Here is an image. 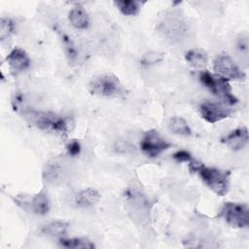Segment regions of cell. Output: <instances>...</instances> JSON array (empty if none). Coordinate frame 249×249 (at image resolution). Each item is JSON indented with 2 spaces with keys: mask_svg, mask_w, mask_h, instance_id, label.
Masks as SVG:
<instances>
[{
  "mask_svg": "<svg viewBox=\"0 0 249 249\" xmlns=\"http://www.w3.org/2000/svg\"><path fill=\"white\" fill-rule=\"evenodd\" d=\"M23 118L33 126L39 129L56 132L61 135H67L70 128V123L68 119L57 116L52 112L37 111L29 108H22Z\"/></svg>",
  "mask_w": 249,
  "mask_h": 249,
  "instance_id": "cell-1",
  "label": "cell"
},
{
  "mask_svg": "<svg viewBox=\"0 0 249 249\" xmlns=\"http://www.w3.org/2000/svg\"><path fill=\"white\" fill-rule=\"evenodd\" d=\"M189 168L198 173L202 182L217 196H224L230 188V171H224L214 167H207L201 162L191 160Z\"/></svg>",
  "mask_w": 249,
  "mask_h": 249,
  "instance_id": "cell-2",
  "label": "cell"
},
{
  "mask_svg": "<svg viewBox=\"0 0 249 249\" xmlns=\"http://www.w3.org/2000/svg\"><path fill=\"white\" fill-rule=\"evenodd\" d=\"M199 79L213 94L221 98L225 103L232 105L237 102V98L233 95L230 83L227 79L208 71H201Z\"/></svg>",
  "mask_w": 249,
  "mask_h": 249,
  "instance_id": "cell-3",
  "label": "cell"
},
{
  "mask_svg": "<svg viewBox=\"0 0 249 249\" xmlns=\"http://www.w3.org/2000/svg\"><path fill=\"white\" fill-rule=\"evenodd\" d=\"M91 94L102 97H117L123 93V86L115 75L104 74L93 78L89 85Z\"/></svg>",
  "mask_w": 249,
  "mask_h": 249,
  "instance_id": "cell-4",
  "label": "cell"
},
{
  "mask_svg": "<svg viewBox=\"0 0 249 249\" xmlns=\"http://www.w3.org/2000/svg\"><path fill=\"white\" fill-rule=\"evenodd\" d=\"M218 216L232 228L243 229L249 225V209L245 204L226 202L221 207Z\"/></svg>",
  "mask_w": 249,
  "mask_h": 249,
  "instance_id": "cell-5",
  "label": "cell"
},
{
  "mask_svg": "<svg viewBox=\"0 0 249 249\" xmlns=\"http://www.w3.org/2000/svg\"><path fill=\"white\" fill-rule=\"evenodd\" d=\"M169 147L170 143L166 141L156 129L147 130L140 142V148L142 152L150 158H156L160 156Z\"/></svg>",
  "mask_w": 249,
  "mask_h": 249,
  "instance_id": "cell-6",
  "label": "cell"
},
{
  "mask_svg": "<svg viewBox=\"0 0 249 249\" xmlns=\"http://www.w3.org/2000/svg\"><path fill=\"white\" fill-rule=\"evenodd\" d=\"M213 68L217 75L228 81H243L245 79V74L229 55H217L213 60Z\"/></svg>",
  "mask_w": 249,
  "mask_h": 249,
  "instance_id": "cell-7",
  "label": "cell"
},
{
  "mask_svg": "<svg viewBox=\"0 0 249 249\" xmlns=\"http://www.w3.org/2000/svg\"><path fill=\"white\" fill-rule=\"evenodd\" d=\"M68 169L66 162L62 158H55L50 160L43 171L45 180L51 184H59L66 179Z\"/></svg>",
  "mask_w": 249,
  "mask_h": 249,
  "instance_id": "cell-8",
  "label": "cell"
},
{
  "mask_svg": "<svg viewBox=\"0 0 249 249\" xmlns=\"http://www.w3.org/2000/svg\"><path fill=\"white\" fill-rule=\"evenodd\" d=\"M199 113L201 118L210 124H216L225 120L231 114L230 109L215 102H203L199 107Z\"/></svg>",
  "mask_w": 249,
  "mask_h": 249,
  "instance_id": "cell-9",
  "label": "cell"
},
{
  "mask_svg": "<svg viewBox=\"0 0 249 249\" xmlns=\"http://www.w3.org/2000/svg\"><path fill=\"white\" fill-rule=\"evenodd\" d=\"M19 205L23 209L31 210V212L37 215H46L50 210V200L44 191L37 193L27 200L21 197Z\"/></svg>",
  "mask_w": 249,
  "mask_h": 249,
  "instance_id": "cell-10",
  "label": "cell"
},
{
  "mask_svg": "<svg viewBox=\"0 0 249 249\" xmlns=\"http://www.w3.org/2000/svg\"><path fill=\"white\" fill-rule=\"evenodd\" d=\"M9 68L13 74H18L26 70L30 65L28 54L20 48L13 49L6 57Z\"/></svg>",
  "mask_w": 249,
  "mask_h": 249,
  "instance_id": "cell-11",
  "label": "cell"
},
{
  "mask_svg": "<svg viewBox=\"0 0 249 249\" xmlns=\"http://www.w3.org/2000/svg\"><path fill=\"white\" fill-rule=\"evenodd\" d=\"M222 141L231 150H234V151L242 150L247 146L249 141L248 129L245 126L235 128L234 130L231 131L228 135H226L222 139Z\"/></svg>",
  "mask_w": 249,
  "mask_h": 249,
  "instance_id": "cell-12",
  "label": "cell"
},
{
  "mask_svg": "<svg viewBox=\"0 0 249 249\" xmlns=\"http://www.w3.org/2000/svg\"><path fill=\"white\" fill-rule=\"evenodd\" d=\"M100 198L99 193L92 188L82 190L74 196V203L77 207L87 208L97 203Z\"/></svg>",
  "mask_w": 249,
  "mask_h": 249,
  "instance_id": "cell-13",
  "label": "cell"
},
{
  "mask_svg": "<svg viewBox=\"0 0 249 249\" xmlns=\"http://www.w3.org/2000/svg\"><path fill=\"white\" fill-rule=\"evenodd\" d=\"M68 19L72 26L77 29H85L89 25V16L84 8L78 6L72 8L68 13Z\"/></svg>",
  "mask_w": 249,
  "mask_h": 249,
  "instance_id": "cell-14",
  "label": "cell"
},
{
  "mask_svg": "<svg viewBox=\"0 0 249 249\" xmlns=\"http://www.w3.org/2000/svg\"><path fill=\"white\" fill-rule=\"evenodd\" d=\"M68 229V224L64 221H51L42 226L41 231L48 235L53 237H61L66 234Z\"/></svg>",
  "mask_w": 249,
  "mask_h": 249,
  "instance_id": "cell-15",
  "label": "cell"
},
{
  "mask_svg": "<svg viewBox=\"0 0 249 249\" xmlns=\"http://www.w3.org/2000/svg\"><path fill=\"white\" fill-rule=\"evenodd\" d=\"M185 59L187 62L195 68H204L208 63L207 53L199 49L190 50L185 54Z\"/></svg>",
  "mask_w": 249,
  "mask_h": 249,
  "instance_id": "cell-16",
  "label": "cell"
},
{
  "mask_svg": "<svg viewBox=\"0 0 249 249\" xmlns=\"http://www.w3.org/2000/svg\"><path fill=\"white\" fill-rule=\"evenodd\" d=\"M168 129L177 135L189 136L192 134V129L188 123L181 117H173L167 123Z\"/></svg>",
  "mask_w": 249,
  "mask_h": 249,
  "instance_id": "cell-17",
  "label": "cell"
},
{
  "mask_svg": "<svg viewBox=\"0 0 249 249\" xmlns=\"http://www.w3.org/2000/svg\"><path fill=\"white\" fill-rule=\"evenodd\" d=\"M59 245L67 249H92L94 244L87 238L73 237V238H62L58 241Z\"/></svg>",
  "mask_w": 249,
  "mask_h": 249,
  "instance_id": "cell-18",
  "label": "cell"
},
{
  "mask_svg": "<svg viewBox=\"0 0 249 249\" xmlns=\"http://www.w3.org/2000/svg\"><path fill=\"white\" fill-rule=\"evenodd\" d=\"M118 10L124 16H135L139 13L141 3L132 0H119L114 2Z\"/></svg>",
  "mask_w": 249,
  "mask_h": 249,
  "instance_id": "cell-19",
  "label": "cell"
},
{
  "mask_svg": "<svg viewBox=\"0 0 249 249\" xmlns=\"http://www.w3.org/2000/svg\"><path fill=\"white\" fill-rule=\"evenodd\" d=\"M163 26H164V30H163L164 34H166L170 38H178L183 32L182 24L180 20H177L175 18H172L171 20L170 19L166 20Z\"/></svg>",
  "mask_w": 249,
  "mask_h": 249,
  "instance_id": "cell-20",
  "label": "cell"
},
{
  "mask_svg": "<svg viewBox=\"0 0 249 249\" xmlns=\"http://www.w3.org/2000/svg\"><path fill=\"white\" fill-rule=\"evenodd\" d=\"M14 32V22L8 17H2L0 19V40L5 41Z\"/></svg>",
  "mask_w": 249,
  "mask_h": 249,
  "instance_id": "cell-21",
  "label": "cell"
},
{
  "mask_svg": "<svg viewBox=\"0 0 249 249\" xmlns=\"http://www.w3.org/2000/svg\"><path fill=\"white\" fill-rule=\"evenodd\" d=\"M163 58V53L160 52H149L145 53L141 59L142 64L144 65H153L160 61H161Z\"/></svg>",
  "mask_w": 249,
  "mask_h": 249,
  "instance_id": "cell-22",
  "label": "cell"
},
{
  "mask_svg": "<svg viewBox=\"0 0 249 249\" xmlns=\"http://www.w3.org/2000/svg\"><path fill=\"white\" fill-rule=\"evenodd\" d=\"M66 149H67V153L69 156L71 157H75L77 155L80 154L81 152V144L78 140H71L67 146H66Z\"/></svg>",
  "mask_w": 249,
  "mask_h": 249,
  "instance_id": "cell-23",
  "label": "cell"
},
{
  "mask_svg": "<svg viewBox=\"0 0 249 249\" xmlns=\"http://www.w3.org/2000/svg\"><path fill=\"white\" fill-rule=\"evenodd\" d=\"M173 159L178 162H190L192 160V156L186 150H179L173 154Z\"/></svg>",
  "mask_w": 249,
  "mask_h": 249,
  "instance_id": "cell-24",
  "label": "cell"
}]
</instances>
